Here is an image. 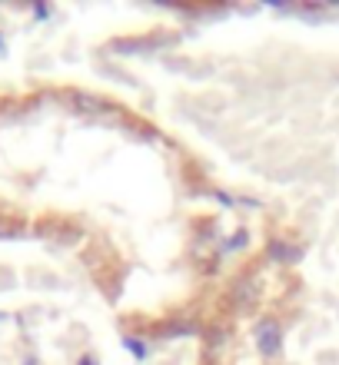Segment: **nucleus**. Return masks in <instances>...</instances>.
I'll use <instances>...</instances> for the list:
<instances>
[{
  "label": "nucleus",
  "mask_w": 339,
  "mask_h": 365,
  "mask_svg": "<svg viewBox=\"0 0 339 365\" xmlns=\"http://www.w3.org/2000/svg\"><path fill=\"white\" fill-rule=\"evenodd\" d=\"M70 100L80 106V113H103L107 110L103 100H97V96H90V93H70Z\"/></svg>",
  "instance_id": "7ed1b4c3"
},
{
  "label": "nucleus",
  "mask_w": 339,
  "mask_h": 365,
  "mask_svg": "<svg viewBox=\"0 0 339 365\" xmlns=\"http://www.w3.org/2000/svg\"><path fill=\"white\" fill-rule=\"evenodd\" d=\"M280 342H283L280 322H263V326H260V349H263V352H266V356H273V352L280 349Z\"/></svg>",
  "instance_id": "f257e3e1"
},
{
  "label": "nucleus",
  "mask_w": 339,
  "mask_h": 365,
  "mask_svg": "<svg viewBox=\"0 0 339 365\" xmlns=\"http://www.w3.org/2000/svg\"><path fill=\"white\" fill-rule=\"evenodd\" d=\"M260 296V276H243L236 286H233V299L236 302H253Z\"/></svg>",
  "instance_id": "f03ea898"
}]
</instances>
